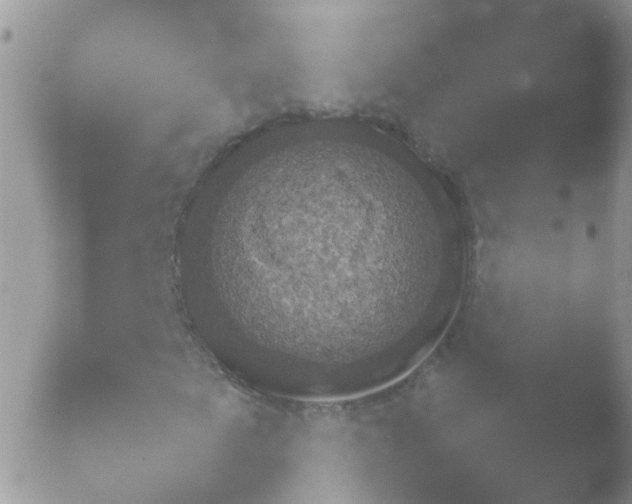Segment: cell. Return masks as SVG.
<instances>
[{
    "mask_svg": "<svg viewBox=\"0 0 632 504\" xmlns=\"http://www.w3.org/2000/svg\"><path fill=\"white\" fill-rule=\"evenodd\" d=\"M231 180L226 220L259 244L228 292L252 367L328 392L392 377L425 352L465 260L429 171L386 143L311 134L267 147Z\"/></svg>",
    "mask_w": 632,
    "mask_h": 504,
    "instance_id": "6da1fadb",
    "label": "cell"
}]
</instances>
